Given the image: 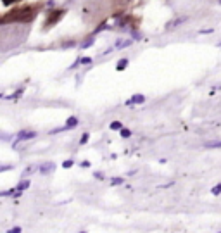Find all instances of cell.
<instances>
[{"label": "cell", "instance_id": "1", "mask_svg": "<svg viewBox=\"0 0 221 233\" xmlns=\"http://www.w3.org/2000/svg\"><path fill=\"white\" fill-rule=\"evenodd\" d=\"M36 137V133L35 131H19V135H17V142H21V140H29V138H35Z\"/></svg>", "mask_w": 221, "mask_h": 233}, {"label": "cell", "instance_id": "2", "mask_svg": "<svg viewBox=\"0 0 221 233\" xmlns=\"http://www.w3.org/2000/svg\"><path fill=\"white\" fill-rule=\"evenodd\" d=\"M54 169H55V164H52V162H47L45 166H42V168H40V173H42V175H49V173H52Z\"/></svg>", "mask_w": 221, "mask_h": 233}, {"label": "cell", "instance_id": "3", "mask_svg": "<svg viewBox=\"0 0 221 233\" xmlns=\"http://www.w3.org/2000/svg\"><path fill=\"white\" fill-rule=\"evenodd\" d=\"M78 126V117H69L67 121H66V126H64V130H69V128H76Z\"/></svg>", "mask_w": 221, "mask_h": 233}, {"label": "cell", "instance_id": "4", "mask_svg": "<svg viewBox=\"0 0 221 233\" xmlns=\"http://www.w3.org/2000/svg\"><path fill=\"white\" fill-rule=\"evenodd\" d=\"M143 102H145V97H143V95H135L131 100L126 102V104H128V106H131V104H143Z\"/></svg>", "mask_w": 221, "mask_h": 233}, {"label": "cell", "instance_id": "5", "mask_svg": "<svg viewBox=\"0 0 221 233\" xmlns=\"http://www.w3.org/2000/svg\"><path fill=\"white\" fill-rule=\"evenodd\" d=\"M126 66H128V59H121L118 62V66H116V69H118V71H124Z\"/></svg>", "mask_w": 221, "mask_h": 233}, {"label": "cell", "instance_id": "6", "mask_svg": "<svg viewBox=\"0 0 221 233\" xmlns=\"http://www.w3.org/2000/svg\"><path fill=\"white\" fill-rule=\"evenodd\" d=\"M28 186H29V180H24V181H21V183L17 185L16 192H22V190H26Z\"/></svg>", "mask_w": 221, "mask_h": 233}, {"label": "cell", "instance_id": "7", "mask_svg": "<svg viewBox=\"0 0 221 233\" xmlns=\"http://www.w3.org/2000/svg\"><path fill=\"white\" fill-rule=\"evenodd\" d=\"M123 183H124V178H119V176L111 180V186H118V185H123Z\"/></svg>", "mask_w": 221, "mask_h": 233}, {"label": "cell", "instance_id": "8", "mask_svg": "<svg viewBox=\"0 0 221 233\" xmlns=\"http://www.w3.org/2000/svg\"><path fill=\"white\" fill-rule=\"evenodd\" d=\"M211 193H212V195H219L221 193V183H218V185L212 186V188H211Z\"/></svg>", "mask_w": 221, "mask_h": 233}, {"label": "cell", "instance_id": "9", "mask_svg": "<svg viewBox=\"0 0 221 233\" xmlns=\"http://www.w3.org/2000/svg\"><path fill=\"white\" fill-rule=\"evenodd\" d=\"M131 43H133V40H124V42H118V45H116V47H118V48H123V47H129V45H131Z\"/></svg>", "mask_w": 221, "mask_h": 233}, {"label": "cell", "instance_id": "10", "mask_svg": "<svg viewBox=\"0 0 221 233\" xmlns=\"http://www.w3.org/2000/svg\"><path fill=\"white\" fill-rule=\"evenodd\" d=\"M119 131H121V137H123V138H129V137H131V131H129L128 128H121Z\"/></svg>", "mask_w": 221, "mask_h": 233}, {"label": "cell", "instance_id": "11", "mask_svg": "<svg viewBox=\"0 0 221 233\" xmlns=\"http://www.w3.org/2000/svg\"><path fill=\"white\" fill-rule=\"evenodd\" d=\"M207 148H216V147H221V142H207L205 143Z\"/></svg>", "mask_w": 221, "mask_h": 233}, {"label": "cell", "instance_id": "12", "mask_svg": "<svg viewBox=\"0 0 221 233\" xmlns=\"http://www.w3.org/2000/svg\"><path fill=\"white\" fill-rule=\"evenodd\" d=\"M93 45V38H88L85 43H81V48H88V47H92Z\"/></svg>", "mask_w": 221, "mask_h": 233}, {"label": "cell", "instance_id": "13", "mask_svg": "<svg viewBox=\"0 0 221 233\" xmlns=\"http://www.w3.org/2000/svg\"><path fill=\"white\" fill-rule=\"evenodd\" d=\"M123 128V124L119 121H114V123H111V130H121Z\"/></svg>", "mask_w": 221, "mask_h": 233}, {"label": "cell", "instance_id": "14", "mask_svg": "<svg viewBox=\"0 0 221 233\" xmlns=\"http://www.w3.org/2000/svg\"><path fill=\"white\" fill-rule=\"evenodd\" d=\"M88 137H90L88 133H83V135H81V138H80V143H81V145H85V143L88 142Z\"/></svg>", "mask_w": 221, "mask_h": 233}, {"label": "cell", "instance_id": "15", "mask_svg": "<svg viewBox=\"0 0 221 233\" xmlns=\"http://www.w3.org/2000/svg\"><path fill=\"white\" fill-rule=\"evenodd\" d=\"M7 233H21V226H14L11 230H7Z\"/></svg>", "mask_w": 221, "mask_h": 233}, {"label": "cell", "instance_id": "16", "mask_svg": "<svg viewBox=\"0 0 221 233\" xmlns=\"http://www.w3.org/2000/svg\"><path fill=\"white\" fill-rule=\"evenodd\" d=\"M93 176H95L97 180H104V173H102V171H95V173H93Z\"/></svg>", "mask_w": 221, "mask_h": 233}, {"label": "cell", "instance_id": "17", "mask_svg": "<svg viewBox=\"0 0 221 233\" xmlns=\"http://www.w3.org/2000/svg\"><path fill=\"white\" fill-rule=\"evenodd\" d=\"M71 166H73V161H64V162H62V168H66V169H67V168H71Z\"/></svg>", "mask_w": 221, "mask_h": 233}, {"label": "cell", "instance_id": "18", "mask_svg": "<svg viewBox=\"0 0 221 233\" xmlns=\"http://www.w3.org/2000/svg\"><path fill=\"white\" fill-rule=\"evenodd\" d=\"M80 62L81 64H90V62H92V59H90V57H83V59H80Z\"/></svg>", "mask_w": 221, "mask_h": 233}, {"label": "cell", "instance_id": "19", "mask_svg": "<svg viewBox=\"0 0 221 233\" xmlns=\"http://www.w3.org/2000/svg\"><path fill=\"white\" fill-rule=\"evenodd\" d=\"M9 169H12V166H0V173H4V171H9Z\"/></svg>", "mask_w": 221, "mask_h": 233}, {"label": "cell", "instance_id": "20", "mask_svg": "<svg viewBox=\"0 0 221 233\" xmlns=\"http://www.w3.org/2000/svg\"><path fill=\"white\" fill-rule=\"evenodd\" d=\"M81 168H90V162H88V161H83V162H81Z\"/></svg>", "mask_w": 221, "mask_h": 233}, {"label": "cell", "instance_id": "21", "mask_svg": "<svg viewBox=\"0 0 221 233\" xmlns=\"http://www.w3.org/2000/svg\"><path fill=\"white\" fill-rule=\"evenodd\" d=\"M133 38H138V40H140V38H142V35H140V33H133Z\"/></svg>", "mask_w": 221, "mask_h": 233}, {"label": "cell", "instance_id": "22", "mask_svg": "<svg viewBox=\"0 0 221 233\" xmlns=\"http://www.w3.org/2000/svg\"><path fill=\"white\" fill-rule=\"evenodd\" d=\"M81 233H85V231H81Z\"/></svg>", "mask_w": 221, "mask_h": 233}, {"label": "cell", "instance_id": "23", "mask_svg": "<svg viewBox=\"0 0 221 233\" xmlns=\"http://www.w3.org/2000/svg\"><path fill=\"white\" fill-rule=\"evenodd\" d=\"M219 4H221V0H219Z\"/></svg>", "mask_w": 221, "mask_h": 233}, {"label": "cell", "instance_id": "24", "mask_svg": "<svg viewBox=\"0 0 221 233\" xmlns=\"http://www.w3.org/2000/svg\"><path fill=\"white\" fill-rule=\"evenodd\" d=\"M0 97H2V95H0Z\"/></svg>", "mask_w": 221, "mask_h": 233}, {"label": "cell", "instance_id": "25", "mask_svg": "<svg viewBox=\"0 0 221 233\" xmlns=\"http://www.w3.org/2000/svg\"><path fill=\"white\" fill-rule=\"evenodd\" d=\"M219 233H221V231H219Z\"/></svg>", "mask_w": 221, "mask_h": 233}]
</instances>
